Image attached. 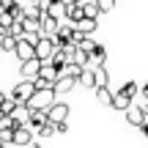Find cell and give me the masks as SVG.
I'll return each instance as SVG.
<instances>
[{
    "label": "cell",
    "instance_id": "obj_21",
    "mask_svg": "<svg viewBox=\"0 0 148 148\" xmlns=\"http://www.w3.org/2000/svg\"><path fill=\"white\" fill-rule=\"evenodd\" d=\"M14 49H16V38L5 36L3 41H0V52H14Z\"/></svg>",
    "mask_w": 148,
    "mask_h": 148
},
{
    "label": "cell",
    "instance_id": "obj_24",
    "mask_svg": "<svg viewBox=\"0 0 148 148\" xmlns=\"http://www.w3.org/2000/svg\"><path fill=\"white\" fill-rule=\"evenodd\" d=\"M107 11H112V3H107V0H101V3H99V14H107Z\"/></svg>",
    "mask_w": 148,
    "mask_h": 148
},
{
    "label": "cell",
    "instance_id": "obj_8",
    "mask_svg": "<svg viewBox=\"0 0 148 148\" xmlns=\"http://www.w3.org/2000/svg\"><path fill=\"white\" fill-rule=\"evenodd\" d=\"M16 58L22 60V63H27V60H36V47H30V44L25 41V38H19V41H16Z\"/></svg>",
    "mask_w": 148,
    "mask_h": 148
},
{
    "label": "cell",
    "instance_id": "obj_23",
    "mask_svg": "<svg viewBox=\"0 0 148 148\" xmlns=\"http://www.w3.org/2000/svg\"><path fill=\"white\" fill-rule=\"evenodd\" d=\"M121 93H126L129 99L134 101V93H137V85H134V82H126V85H123V88H121Z\"/></svg>",
    "mask_w": 148,
    "mask_h": 148
},
{
    "label": "cell",
    "instance_id": "obj_12",
    "mask_svg": "<svg viewBox=\"0 0 148 148\" xmlns=\"http://www.w3.org/2000/svg\"><path fill=\"white\" fill-rule=\"evenodd\" d=\"M79 8H82V14L88 16V19H96L99 16V3H88V0H79Z\"/></svg>",
    "mask_w": 148,
    "mask_h": 148
},
{
    "label": "cell",
    "instance_id": "obj_16",
    "mask_svg": "<svg viewBox=\"0 0 148 148\" xmlns=\"http://www.w3.org/2000/svg\"><path fill=\"white\" fill-rule=\"evenodd\" d=\"M74 85H77L74 79H69V77H60L58 82H55V93H69V90L74 88Z\"/></svg>",
    "mask_w": 148,
    "mask_h": 148
},
{
    "label": "cell",
    "instance_id": "obj_31",
    "mask_svg": "<svg viewBox=\"0 0 148 148\" xmlns=\"http://www.w3.org/2000/svg\"><path fill=\"white\" fill-rule=\"evenodd\" d=\"M145 123H148V115H145Z\"/></svg>",
    "mask_w": 148,
    "mask_h": 148
},
{
    "label": "cell",
    "instance_id": "obj_18",
    "mask_svg": "<svg viewBox=\"0 0 148 148\" xmlns=\"http://www.w3.org/2000/svg\"><path fill=\"white\" fill-rule=\"evenodd\" d=\"M96 99H99L101 104L112 107V93H110V88H99V90H96Z\"/></svg>",
    "mask_w": 148,
    "mask_h": 148
},
{
    "label": "cell",
    "instance_id": "obj_1",
    "mask_svg": "<svg viewBox=\"0 0 148 148\" xmlns=\"http://www.w3.org/2000/svg\"><path fill=\"white\" fill-rule=\"evenodd\" d=\"M55 101H58V93H55V88H49V90H36V96L27 101V110L49 112V107H52Z\"/></svg>",
    "mask_w": 148,
    "mask_h": 148
},
{
    "label": "cell",
    "instance_id": "obj_29",
    "mask_svg": "<svg viewBox=\"0 0 148 148\" xmlns=\"http://www.w3.org/2000/svg\"><path fill=\"white\" fill-rule=\"evenodd\" d=\"M27 148H38V143H33V145H27Z\"/></svg>",
    "mask_w": 148,
    "mask_h": 148
},
{
    "label": "cell",
    "instance_id": "obj_14",
    "mask_svg": "<svg viewBox=\"0 0 148 148\" xmlns=\"http://www.w3.org/2000/svg\"><path fill=\"white\" fill-rule=\"evenodd\" d=\"M96 25H99V22H96V19H88V16H85V19L79 22V25H74V30H79V33H82V36H90V33L96 30Z\"/></svg>",
    "mask_w": 148,
    "mask_h": 148
},
{
    "label": "cell",
    "instance_id": "obj_32",
    "mask_svg": "<svg viewBox=\"0 0 148 148\" xmlns=\"http://www.w3.org/2000/svg\"><path fill=\"white\" fill-rule=\"evenodd\" d=\"M3 148H8V145H3Z\"/></svg>",
    "mask_w": 148,
    "mask_h": 148
},
{
    "label": "cell",
    "instance_id": "obj_26",
    "mask_svg": "<svg viewBox=\"0 0 148 148\" xmlns=\"http://www.w3.org/2000/svg\"><path fill=\"white\" fill-rule=\"evenodd\" d=\"M143 96H145V101H148V82L143 85Z\"/></svg>",
    "mask_w": 148,
    "mask_h": 148
},
{
    "label": "cell",
    "instance_id": "obj_30",
    "mask_svg": "<svg viewBox=\"0 0 148 148\" xmlns=\"http://www.w3.org/2000/svg\"><path fill=\"white\" fill-rule=\"evenodd\" d=\"M0 14H3V3H0Z\"/></svg>",
    "mask_w": 148,
    "mask_h": 148
},
{
    "label": "cell",
    "instance_id": "obj_19",
    "mask_svg": "<svg viewBox=\"0 0 148 148\" xmlns=\"http://www.w3.org/2000/svg\"><path fill=\"white\" fill-rule=\"evenodd\" d=\"M14 110H16V101L11 99V96H5V101H3V107H0V112H3V115H14Z\"/></svg>",
    "mask_w": 148,
    "mask_h": 148
},
{
    "label": "cell",
    "instance_id": "obj_7",
    "mask_svg": "<svg viewBox=\"0 0 148 148\" xmlns=\"http://www.w3.org/2000/svg\"><path fill=\"white\" fill-rule=\"evenodd\" d=\"M41 60H27V63H22L19 66V74H22V79H30V82H33V79H36L38 77V74H41Z\"/></svg>",
    "mask_w": 148,
    "mask_h": 148
},
{
    "label": "cell",
    "instance_id": "obj_25",
    "mask_svg": "<svg viewBox=\"0 0 148 148\" xmlns=\"http://www.w3.org/2000/svg\"><path fill=\"white\" fill-rule=\"evenodd\" d=\"M5 36H8V30H5V27H3V25H0V41H3V38H5Z\"/></svg>",
    "mask_w": 148,
    "mask_h": 148
},
{
    "label": "cell",
    "instance_id": "obj_27",
    "mask_svg": "<svg viewBox=\"0 0 148 148\" xmlns=\"http://www.w3.org/2000/svg\"><path fill=\"white\" fill-rule=\"evenodd\" d=\"M3 101H5V93H3V90H0V107H3Z\"/></svg>",
    "mask_w": 148,
    "mask_h": 148
},
{
    "label": "cell",
    "instance_id": "obj_15",
    "mask_svg": "<svg viewBox=\"0 0 148 148\" xmlns=\"http://www.w3.org/2000/svg\"><path fill=\"white\" fill-rule=\"evenodd\" d=\"M96 47H99V44H96L93 38L88 36V38H82V41H79V47H77V49H79V52H85V55H88V58H90V55L96 52Z\"/></svg>",
    "mask_w": 148,
    "mask_h": 148
},
{
    "label": "cell",
    "instance_id": "obj_13",
    "mask_svg": "<svg viewBox=\"0 0 148 148\" xmlns=\"http://www.w3.org/2000/svg\"><path fill=\"white\" fill-rule=\"evenodd\" d=\"M107 79H110V74H107V69H104V66L93 69V82H96V90H99V88H107Z\"/></svg>",
    "mask_w": 148,
    "mask_h": 148
},
{
    "label": "cell",
    "instance_id": "obj_9",
    "mask_svg": "<svg viewBox=\"0 0 148 148\" xmlns=\"http://www.w3.org/2000/svg\"><path fill=\"white\" fill-rule=\"evenodd\" d=\"M126 121L132 123V126H143V123H145V112L140 110V104H134V101L129 104V110H126Z\"/></svg>",
    "mask_w": 148,
    "mask_h": 148
},
{
    "label": "cell",
    "instance_id": "obj_2",
    "mask_svg": "<svg viewBox=\"0 0 148 148\" xmlns=\"http://www.w3.org/2000/svg\"><path fill=\"white\" fill-rule=\"evenodd\" d=\"M33 96H36V85H33L30 79H22V82H16L14 90H11V99H14L16 104H27Z\"/></svg>",
    "mask_w": 148,
    "mask_h": 148
},
{
    "label": "cell",
    "instance_id": "obj_3",
    "mask_svg": "<svg viewBox=\"0 0 148 148\" xmlns=\"http://www.w3.org/2000/svg\"><path fill=\"white\" fill-rule=\"evenodd\" d=\"M55 55V36H41V41L36 44V60H41L44 66L52 60Z\"/></svg>",
    "mask_w": 148,
    "mask_h": 148
},
{
    "label": "cell",
    "instance_id": "obj_17",
    "mask_svg": "<svg viewBox=\"0 0 148 148\" xmlns=\"http://www.w3.org/2000/svg\"><path fill=\"white\" fill-rule=\"evenodd\" d=\"M79 85H85V88H93V90H96L93 71H90V69H82V74H79Z\"/></svg>",
    "mask_w": 148,
    "mask_h": 148
},
{
    "label": "cell",
    "instance_id": "obj_4",
    "mask_svg": "<svg viewBox=\"0 0 148 148\" xmlns=\"http://www.w3.org/2000/svg\"><path fill=\"white\" fill-rule=\"evenodd\" d=\"M47 118H49V123H55V126H60V123H69V104H63V101H55V104L49 107Z\"/></svg>",
    "mask_w": 148,
    "mask_h": 148
},
{
    "label": "cell",
    "instance_id": "obj_11",
    "mask_svg": "<svg viewBox=\"0 0 148 148\" xmlns=\"http://www.w3.org/2000/svg\"><path fill=\"white\" fill-rule=\"evenodd\" d=\"M129 104H132V99H129L126 93H121V90H118V93H112V110H123V112H126Z\"/></svg>",
    "mask_w": 148,
    "mask_h": 148
},
{
    "label": "cell",
    "instance_id": "obj_20",
    "mask_svg": "<svg viewBox=\"0 0 148 148\" xmlns=\"http://www.w3.org/2000/svg\"><path fill=\"white\" fill-rule=\"evenodd\" d=\"M55 132H58V126H55V123H49V121H47V123H44L41 129H38V137H44V140H47V137H52Z\"/></svg>",
    "mask_w": 148,
    "mask_h": 148
},
{
    "label": "cell",
    "instance_id": "obj_28",
    "mask_svg": "<svg viewBox=\"0 0 148 148\" xmlns=\"http://www.w3.org/2000/svg\"><path fill=\"white\" fill-rule=\"evenodd\" d=\"M140 129H143V134H148V123H143V126H140Z\"/></svg>",
    "mask_w": 148,
    "mask_h": 148
},
{
    "label": "cell",
    "instance_id": "obj_5",
    "mask_svg": "<svg viewBox=\"0 0 148 148\" xmlns=\"http://www.w3.org/2000/svg\"><path fill=\"white\" fill-rule=\"evenodd\" d=\"M14 148H27V145H33V132L27 126H16L14 129V143H11Z\"/></svg>",
    "mask_w": 148,
    "mask_h": 148
},
{
    "label": "cell",
    "instance_id": "obj_10",
    "mask_svg": "<svg viewBox=\"0 0 148 148\" xmlns=\"http://www.w3.org/2000/svg\"><path fill=\"white\" fill-rule=\"evenodd\" d=\"M47 121H49V118H47V112H41V110H30V118H27V129H30V126H36V132H38V129H41Z\"/></svg>",
    "mask_w": 148,
    "mask_h": 148
},
{
    "label": "cell",
    "instance_id": "obj_22",
    "mask_svg": "<svg viewBox=\"0 0 148 148\" xmlns=\"http://www.w3.org/2000/svg\"><path fill=\"white\" fill-rule=\"evenodd\" d=\"M14 22H16V19L8 14V11H3V14H0V25H3L5 30H11V25H14Z\"/></svg>",
    "mask_w": 148,
    "mask_h": 148
},
{
    "label": "cell",
    "instance_id": "obj_6",
    "mask_svg": "<svg viewBox=\"0 0 148 148\" xmlns=\"http://www.w3.org/2000/svg\"><path fill=\"white\" fill-rule=\"evenodd\" d=\"M38 25H41V36H55V33L60 30V22H58V16H52V14H41Z\"/></svg>",
    "mask_w": 148,
    "mask_h": 148
}]
</instances>
